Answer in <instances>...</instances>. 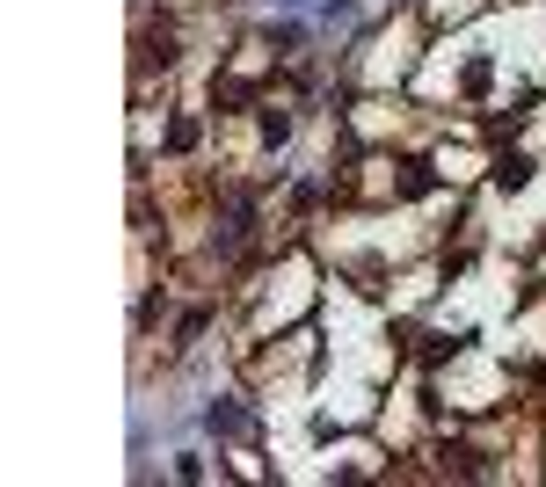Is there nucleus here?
Returning a JSON list of instances; mask_svg holds the SVG:
<instances>
[{"instance_id": "nucleus-1", "label": "nucleus", "mask_w": 546, "mask_h": 487, "mask_svg": "<svg viewBox=\"0 0 546 487\" xmlns=\"http://www.w3.org/2000/svg\"><path fill=\"white\" fill-rule=\"evenodd\" d=\"M204 422H211V429H226V437H241V429H248V415H241V407H226V400H211V407H204Z\"/></svg>"}, {"instance_id": "nucleus-2", "label": "nucleus", "mask_w": 546, "mask_h": 487, "mask_svg": "<svg viewBox=\"0 0 546 487\" xmlns=\"http://www.w3.org/2000/svg\"><path fill=\"white\" fill-rule=\"evenodd\" d=\"M496 182H503V189H517V182H525V153H510V160H496Z\"/></svg>"}, {"instance_id": "nucleus-3", "label": "nucleus", "mask_w": 546, "mask_h": 487, "mask_svg": "<svg viewBox=\"0 0 546 487\" xmlns=\"http://www.w3.org/2000/svg\"><path fill=\"white\" fill-rule=\"evenodd\" d=\"M292 8H299V0H292Z\"/></svg>"}]
</instances>
